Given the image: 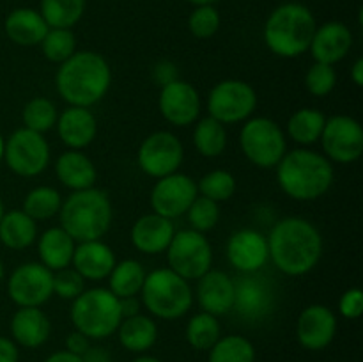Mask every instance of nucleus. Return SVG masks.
Listing matches in <instances>:
<instances>
[{
  "label": "nucleus",
  "instance_id": "nucleus-27",
  "mask_svg": "<svg viewBox=\"0 0 363 362\" xmlns=\"http://www.w3.org/2000/svg\"><path fill=\"white\" fill-rule=\"evenodd\" d=\"M55 170L60 183L74 192L92 188L96 181L94 163L77 149H71V151L60 155L57 160Z\"/></svg>",
  "mask_w": 363,
  "mask_h": 362
},
{
  "label": "nucleus",
  "instance_id": "nucleus-57",
  "mask_svg": "<svg viewBox=\"0 0 363 362\" xmlns=\"http://www.w3.org/2000/svg\"><path fill=\"white\" fill-rule=\"evenodd\" d=\"M2 279H4V265L2 261H0V283H2Z\"/></svg>",
  "mask_w": 363,
  "mask_h": 362
},
{
  "label": "nucleus",
  "instance_id": "nucleus-50",
  "mask_svg": "<svg viewBox=\"0 0 363 362\" xmlns=\"http://www.w3.org/2000/svg\"><path fill=\"white\" fill-rule=\"evenodd\" d=\"M119 304H121V312H123V318H130V316L138 314V302L135 297L119 298Z\"/></svg>",
  "mask_w": 363,
  "mask_h": 362
},
{
  "label": "nucleus",
  "instance_id": "nucleus-40",
  "mask_svg": "<svg viewBox=\"0 0 363 362\" xmlns=\"http://www.w3.org/2000/svg\"><path fill=\"white\" fill-rule=\"evenodd\" d=\"M197 190L204 197L211 199V201L220 202L227 201L234 195L236 192V180L230 172L227 170H213V172L206 174L201 181H199Z\"/></svg>",
  "mask_w": 363,
  "mask_h": 362
},
{
  "label": "nucleus",
  "instance_id": "nucleus-32",
  "mask_svg": "<svg viewBox=\"0 0 363 362\" xmlns=\"http://www.w3.org/2000/svg\"><path fill=\"white\" fill-rule=\"evenodd\" d=\"M87 0H41V16L50 28H71L82 20Z\"/></svg>",
  "mask_w": 363,
  "mask_h": 362
},
{
  "label": "nucleus",
  "instance_id": "nucleus-14",
  "mask_svg": "<svg viewBox=\"0 0 363 362\" xmlns=\"http://www.w3.org/2000/svg\"><path fill=\"white\" fill-rule=\"evenodd\" d=\"M323 149L339 163H351L363 153V128L350 116L330 117L321 133Z\"/></svg>",
  "mask_w": 363,
  "mask_h": 362
},
{
  "label": "nucleus",
  "instance_id": "nucleus-51",
  "mask_svg": "<svg viewBox=\"0 0 363 362\" xmlns=\"http://www.w3.org/2000/svg\"><path fill=\"white\" fill-rule=\"evenodd\" d=\"M45 362H82L80 355H74L71 351H55V353L50 355Z\"/></svg>",
  "mask_w": 363,
  "mask_h": 362
},
{
  "label": "nucleus",
  "instance_id": "nucleus-45",
  "mask_svg": "<svg viewBox=\"0 0 363 362\" xmlns=\"http://www.w3.org/2000/svg\"><path fill=\"white\" fill-rule=\"evenodd\" d=\"M340 314L347 319H357L360 318L363 312V293L358 287H353V290H347L346 293L340 297L339 302Z\"/></svg>",
  "mask_w": 363,
  "mask_h": 362
},
{
  "label": "nucleus",
  "instance_id": "nucleus-5",
  "mask_svg": "<svg viewBox=\"0 0 363 362\" xmlns=\"http://www.w3.org/2000/svg\"><path fill=\"white\" fill-rule=\"evenodd\" d=\"M60 224L73 240H99L112 224V204L108 195L98 188L77 190L60 206Z\"/></svg>",
  "mask_w": 363,
  "mask_h": 362
},
{
  "label": "nucleus",
  "instance_id": "nucleus-26",
  "mask_svg": "<svg viewBox=\"0 0 363 362\" xmlns=\"http://www.w3.org/2000/svg\"><path fill=\"white\" fill-rule=\"evenodd\" d=\"M4 28H6L7 38L16 45L34 46L41 45L50 27L39 11L30 9V7H18L7 14Z\"/></svg>",
  "mask_w": 363,
  "mask_h": 362
},
{
  "label": "nucleus",
  "instance_id": "nucleus-36",
  "mask_svg": "<svg viewBox=\"0 0 363 362\" xmlns=\"http://www.w3.org/2000/svg\"><path fill=\"white\" fill-rule=\"evenodd\" d=\"M209 362H255V348L247 337H220L209 350Z\"/></svg>",
  "mask_w": 363,
  "mask_h": 362
},
{
  "label": "nucleus",
  "instance_id": "nucleus-56",
  "mask_svg": "<svg viewBox=\"0 0 363 362\" xmlns=\"http://www.w3.org/2000/svg\"><path fill=\"white\" fill-rule=\"evenodd\" d=\"M2 216H4V202L2 199H0V220H2Z\"/></svg>",
  "mask_w": 363,
  "mask_h": 362
},
{
  "label": "nucleus",
  "instance_id": "nucleus-42",
  "mask_svg": "<svg viewBox=\"0 0 363 362\" xmlns=\"http://www.w3.org/2000/svg\"><path fill=\"white\" fill-rule=\"evenodd\" d=\"M188 28L199 39L213 38L220 28V13L215 6H197L188 18Z\"/></svg>",
  "mask_w": 363,
  "mask_h": 362
},
{
  "label": "nucleus",
  "instance_id": "nucleus-48",
  "mask_svg": "<svg viewBox=\"0 0 363 362\" xmlns=\"http://www.w3.org/2000/svg\"><path fill=\"white\" fill-rule=\"evenodd\" d=\"M18 348L7 337H0V362H18Z\"/></svg>",
  "mask_w": 363,
  "mask_h": 362
},
{
  "label": "nucleus",
  "instance_id": "nucleus-28",
  "mask_svg": "<svg viewBox=\"0 0 363 362\" xmlns=\"http://www.w3.org/2000/svg\"><path fill=\"white\" fill-rule=\"evenodd\" d=\"M39 258L41 265H45L48 270H62L67 268V265L73 259L74 252V240L62 229V227H52L39 238Z\"/></svg>",
  "mask_w": 363,
  "mask_h": 362
},
{
  "label": "nucleus",
  "instance_id": "nucleus-55",
  "mask_svg": "<svg viewBox=\"0 0 363 362\" xmlns=\"http://www.w3.org/2000/svg\"><path fill=\"white\" fill-rule=\"evenodd\" d=\"M2 156H4V141L2 137H0V160H2Z\"/></svg>",
  "mask_w": 363,
  "mask_h": 362
},
{
  "label": "nucleus",
  "instance_id": "nucleus-16",
  "mask_svg": "<svg viewBox=\"0 0 363 362\" xmlns=\"http://www.w3.org/2000/svg\"><path fill=\"white\" fill-rule=\"evenodd\" d=\"M160 112L174 126H188L201 112V98L194 85L174 80L160 92Z\"/></svg>",
  "mask_w": 363,
  "mask_h": 362
},
{
  "label": "nucleus",
  "instance_id": "nucleus-34",
  "mask_svg": "<svg viewBox=\"0 0 363 362\" xmlns=\"http://www.w3.org/2000/svg\"><path fill=\"white\" fill-rule=\"evenodd\" d=\"M194 142L197 151L202 156L208 158H215L225 151L227 146V131L222 123L213 119L211 116L204 117L201 123L195 126L194 131Z\"/></svg>",
  "mask_w": 363,
  "mask_h": 362
},
{
  "label": "nucleus",
  "instance_id": "nucleus-49",
  "mask_svg": "<svg viewBox=\"0 0 363 362\" xmlns=\"http://www.w3.org/2000/svg\"><path fill=\"white\" fill-rule=\"evenodd\" d=\"M82 362H113L112 355L108 350L101 346H91L84 355H82Z\"/></svg>",
  "mask_w": 363,
  "mask_h": 362
},
{
  "label": "nucleus",
  "instance_id": "nucleus-11",
  "mask_svg": "<svg viewBox=\"0 0 363 362\" xmlns=\"http://www.w3.org/2000/svg\"><path fill=\"white\" fill-rule=\"evenodd\" d=\"M257 105L254 87L243 80H223L215 85L208 99L209 116L222 124L240 123L250 117Z\"/></svg>",
  "mask_w": 363,
  "mask_h": 362
},
{
  "label": "nucleus",
  "instance_id": "nucleus-23",
  "mask_svg": "<svg viewBox=\"0 0 363 362\" xmlns=\"http://www.w3.org/2000/svg\"><path fill=\"white\" fill-rule=\"evenodd\" d=\"M71 263L84 279L101 280L106 279L116 266V256L103 241H80V245L74 247Z\"/></svg>",
  "mask_w": 363,
  "mask_h": 362
},
{
  "label": "nucleus",
  "instance_id": "nucleus-37",
  "mask_svg": "<svg viewBox=\"0 0 363 362\" xmlns=\"http://www.w3.org/2000/svg\"><path fill=\"white\" fill-rule=\"evenodd\" d=\"M60 194L52 187H38L27 194L23 201V212L32 220L52 219L57 212H60Z\"/></svg>",
  "mask_w": 363,
  "mask_h": 362
},
{
  "label": "nucleus",
  "instance_id": "nucleus-53",
  "mask_svg": "<svg viewBox=\"0 0 363 362\" xmlns=\"http://www.w3.org/2000/svg\"><path fill=\"white\" fill-rule=\"evenodd\" d=\"M188 2L194 4V6L197 7V6H215L218 0H188Z\"/></svg>",
  "mask_w": 363,
  "mask_h": 362
},
{
  "label": "nucleus",
  "instance_id": "nucleus-2",
  "mask_svg": "<svg viewBox=\"0 0 363 362\" xmlns=\"http://www.w3.org/2000/svg\"><path fill=\"white\" fill-rule=\"evenodd\" d=\"M112 80L105 57L94 52H74L64 60L57 73V91L71 106L98 103L106 94Z\"/></svg>",
  "mask_w": 363,
  "mask_h": 362
},
{
  "label": "nucleus",
  "instance_id": "nucleus-25",
  "mask_svg": "<svg viewBox=\"0 0 363 362\" xmlns=\"http://www.w3.org/2000/svg\"><path fill=\"white\" fill-rule=\"evenodd\" d=\"M11 334L23 348H38L48 341L52 323L39 307H20L11 322Z\"/></svg>",
  "mask_w": 363,
  "mask_h": 362
},
{
  "label": "nucleus",
  "instance_id": "nucleus-38",
  "mask_svg": "<svg viewBox=\"0 0 363 362\" xmlns=\"http://www.w3.org/2000/svg\"><path fill=\"white\" fill-rule=\"evenodd\" d=\"M41 46L46 59L62 64L77 52V39L71 28H48Z\"/></svg>",
  "mask_w": 363,
  "mask_h": 362
},
{
  "label": "nucleus",
  "instance_id": "nucleus-3",
  "mask_svg": "<svg viewBox=\"0 0 363 362\" xmlns=\"http://www.w3.org/2000/svg\"><path fill=\"white\" fill-rule=\"evenodd\" d=\"M279 185L296 201H314L333 183V167L323 155L308 149L286 153L279 162Z\"/></svg>",
  "mask_w": 363,
  "mask_h": 362
},
{
  "label": "nucleus",
  "instance_id": "nucleus-24",
  "mask_svg": "<svg viewBox=\"0 0 363 362\" xmlns=\"http://www.w3.org/2000/svg\"><path fill=\"white\" fill-rule=\"evenodd\" d=\"M57 128L62 142L71 149L87 148L98 131L94 114L84 106H69L64 110L62 116L57 119Z\"/></svg>",
  "mask_w": 363,
  "mask_h": 362
},
{
  "label": "nucleus",
  "instance_id": "nucleus-43",
  "mask_svg": "<svg viewBox=\"0 0 363 362\" xmlns=\"http://www.w3.org/2000/svg\"><path fill=\"white\" fill-rule=\"evenodd\" d=\"M337 82V75L333 66L330 64H323V62H315L312 64L311 70L307 71V77H305V85H307L308 92L314 96H323L330 94L335 87Z\"/></svg>",
  "mask_w": 363,
  "mask_h": 362
},
{
  "label": "nucleus",
  "instance_id": "nucleus-21",
  "mask_svg": "<svg viewBox=\"0 0 363 362\" xmlns=\"http://www.w3.org/2000/svg\"><path fill=\"white\" fill-rule=\"evenodd\" d=\"M197 297L204 312L227 314L234 307V280L220 270H209L199 279Z\"/></svg>",
  "mask_w": 363,
  "mask_h": 362
},
{
  "label": "nucleus",
  "instance_id": "nucleus-7",
  "mask_svg": "<svg viewBox=\"0 0 363 362\" xmlns=\"http://www.w3.org/2000/svg\"><path fill=\"white\" fill-rule=\"evenodd\" d=\"M140 291L147 311L162 319L181 318L194 302L188 280L170 268L152 270L145 275Z\"/></svg>",
  "mask_w": 363,
  "mask_h": 362
},
{
  "label": "nucleus",
  "instance_id": "nucleus-19",
  "mask_svg": "<svg viewBox=\"0 0 363 362\" xmlns=\"http://www.w3.org/2000/svg\"><path fill=\"white\" fill-rule=\"evenodd\" d=\"M273 291L261 277H240L234 283V307L245 319H261L272 311Z\"/></svg>",
  "mask_w": 363,
  "mask_h": 362
},
{
  "label": "nucleus",
  "instance_id": "nucleus-39",
  "mask_svg": "<svg viewBox=\"0 0 363 362\" xmlns=\"http://www.w3.org/2000/svg\"><path fill=\"white\" fill-rule=\"evenodd\" d=\"M25 128L38 133H45L57 123V110L50 99L34 98L23 109Z\"/></svg>",
  "mask_w": 363,
  "mask_h": 362
},
{
  "label": "nucleus",
  "instance_id": "nucleus-13",
  "mask_svg": "<svg viewBox=\"0 0 363 362\" xmlns=\"http://www.w3.org/2000/svg\"><path fill=\"white\" fill-rule=\"evenodd\" d=\"M183 144L170 131L151 133L138 149V165L152 177H165L176 172L183 162Z\"/></svg>",
  "mask_w": 363,
  "mask_h": 362
},
{
  "label": "nucleus",
  "instance_id": "nucleus-41",
  "mask_svg": "<svg viewBox=\"0 0 363 362\" xmlns=\"http://www.w3.org/2000/svg\"><path fill=\"white\" fill-rule=\"evenodd\" d=\"M188 219L194 226V231H199V233L211 231L218 224L220 219L218 202L211 201L204 195H201V197L197 195L190 208H188Z\"/></svg>",
  "mask_w": 363,
  "mask_h": 362
},
{
  "label": "nucleus",
  "instance_id": "nucleus-31",
  "mask_svg": "<svg viewBox=\"0 0 363 362\" xmlns=\"http://www.w3.org/2000/svg\"><path fill=\"white\" fill-rule=\"evenodd\" d=\"M110 291L117 298L135 297L142 290L145 280L144 266L135 259H124L116 263L113 270L110 272Z\"/></svg>",
  "mask_w": 363,
  "mask_h": 362
},
{
  "label": "nucleus",
  "instance_id": "nucleus-8",
  "mask_svg": "<svg viewBox=\"0 0 363 362\" xmlns=\"http://www.w3.org/2000/svg\"><path fill=\"white\" fill-rule=\"evenodd\" d=\"M240 144L245 156L257 167L279 165L286 155V137L279 124L266 117H255L243 126Z\"/></svg>",
  "mask_w": 363,
  "mask_h": 362
},
{
  "label": "nucleus",
  "instance_id": "nucleus-12",
  "mask_svg": "<svg viewBox=\"0 0 363 362\" xmlns=\"http://www.w3.org/2000/svg\"><path fill=\"white\" fill-rule=\"evenodd\" d=\"M7 293L20 307H39L53 293V273L41 263H25L9 277Z\"/></svg>",
  "mask_w": 363,
  "mask_h": 362
},
{
  "label": "nucleus",
  "instance_id": "nucleus-1",
  "mask_svg": "<svg viewBox=\"0 0 363 362\" xmlns=\"http://www.w3.org/2000/svg\"><path fill=\"white\" fill-rule=\"evenodd\" d=\"M269 258L286 275H305L321 259L323 240L308 220L289 216L273 227L268 238Z\"/></svg>",
  "mask_w": 363,
  "mask_h": 362
},
{
  "label": "nucleus",
  "instance_id": "nucleus-54",
  "mask_svg": "<svg viewBox=\"0 0 363 362\" xmlns=\"http://www.w3.org/2000/svg\"><path fill=\"white\" fill-rule=\"evenodd\" d=\"M133 362H162L160 358L151 357V355H142V357H137Z\"/></svg>",
  "mask_w": 363,
  "mask_h": 362
},
{
  "label": "nucleus",
  "instance_id": "nucleus-10",
  "mask_svg": "<svg viewBox=\"0 0 363 362\" xmlns=\"http://www.w3.org/2000/svg\"><path fill=\"white\" fill-rule=\"evenodd\" d=\"M4 158L18 176L32 177L46 169L50 160V148L43 133L28 128L16 130L4 144Z\"/></svg>",
  "mask_w": 363,
  "mask_h": 362
},
{
  "label": "nucleus",
  "instance_id": "nucleus-15",
  "mask_svg": "<svg viewBox=\"0 0 363 362\" xmlns=\"http://www.w3.org/2000/svg\"><path fill=\"white\" fill-rule=\"evenodd\" d=\"M197 197V185L186 174H170L160 177L151 192V206L155 213L165 219H176L188 212Z\"/></svg>",
  "mask_w": 363,
  "mask_h": 362
},
{
  "label": "nucleus",
  "instance_id": "nucleus-35",
  "mask_svg": "<svg viewBox=\"0 0 363 362\" xmlns=\"http://www.w3.org/2000/svg\"><path fill=\"white\" fill-rule=\"evenodd\" d=\"M186 339L191 348L201 351H208L215 346L220 339V323L216 316L209 312H199L188 322Z\"/></svg>",
  "mask_w": 363,
  "mask_h": 362
},
{
  "label": "nucleus",
  "instance_id": "nucleus-20",
  "mask_svg": "<svg viewBox=\"0 0 363 362\" xmlns=\"http://www.w3.org/2000/svg\"><path fill=\"white\" fill-rule=\"evenodd\" d=\"M353 46V34L342 21H328L315 28L311 43V52L315 62L330 64L342 60Z\"/></svg>",
  "mask_w": 363,
  "mask_h": 362
},
{
  "label": "nucleus",
  "instance_id": "nucleus-18",
  "mask_svg": "<svg viewBox=\"0 0 363 362\" xmlns=\"http://www.w3.org/2000/svg\"><path fill=\"white\" fill-rule=\"evenodd\" d=\"M227 258L240 272H257L269 258L268 240L254 229L238 231L227 243Z\"/></svg>",
  "mask_w": 363,
  "mask_h": 362
},
{
  "label": "nucleus",
  "instance_id": "nucleus-44",
  "mask_svg": "<svg viewBox=\"0 0 363 362\" xmlns=\"http://www.w3.org/2000/svg\"><path fill=\"white\" fill-rule=\"evenodd\" d=\"M53 293L66 300H74L84 293V277L74 268H62L53 273Z\"/></svg>",
  "mask_w": 363,
  "mask_h": 362
},
{
  "label": "nucleus",
  "instance_id": "nucleus-9",
  "mask_svg": "<svg viewBox=\"0 0 363 362\" xmlns=\"http://www.w3.org/2000/svg\"><path fill=\"white\" fill-rule=\"evenodd\" d=\"M169 265L172 272L186 280L201 279L211 270L213 251L208 238L199 231H179L174 233L172 241L167 247Z\"/></svg>",
  "mask_w": 363,
  "mask_h": 362
},
{
  "label": "nucleus",
  "instance_id": "nucleus-29",
  "mask_svg": "<svg viewBox=\"0 0 363 362\" xmlns=\"http://www.w3.org/2000/svg\"><path fill=\"white\" fill-rule=\"evenodd\" d=\"M119 341L126 350L140 353L149 350L158 339V327L151 318L142 314L123 318L119 325Z\"/></svg>",
  "mask_w": 363,
  "mask_h": 362
},
{
  "label": "nucleus",
  "instance_id": "nucleus-17",
  "mask_svg": "<svg viewBox=\"0 0 363 362\" xmlns=\"http://www.w3.org/2000/svg\"><path fill=\"white\" fill-rule=\"evenodd\" d=\"M298 341L312 351L325 350L337 334V318L326 305H308L298 318Z\"/></svg>",
  "mask_w": 363,
  "mask_h": 362
},
{
  "label": "nucleus",
  "instance_id": "nucleus-4",
  "mask_svg": "<svg viewBox=\"0 0 363 362\" xmlns=\"http://www.w3.org/2000/svg\"><path fill=\"white\" fill-rule=\"evenodd\" d=\"M318 28L315 18L307 6L286 2L277 7L264 23V43L279 57H298L311 48Z\"/></svg>",
  "mask_w": 363,
  "mask_h": 362
},
{
  "label": "nucleus",
  "instance_id": "nucleus-46",
  "mask_svg": "<svg viewBox=\"0 0 363 362\" xmlns=\"http://www.w3.org/2000/svg\"><path fill=\"white\" fill-rule=\"evenodd\" d=\"M91 348V339H89L85 334L78 332V330H74V332H71L69 336H67L66 339V350L71 351V353L74 355H84L85 351Z\"/></svg>",
  "mask_w": 363,
  "mask_h": 362
},
{
  "label": "nucleus",
  "instance_id": "nucleus-47",
  "mask_svg": "<svg viewBox=\"0 0 363 362\" xmlns=\"http://www.w3.org/2000/svg\"><path fill=\"white\" fill-rule=\"evenodd\" d=\"M155 77L163 87V85H167V84H170V82L177 80V78H176V66H174L172 62H169V60H163V62H160L158 66H156Z\"/></svg>",
  "mask_w": 363,
  "mask_h": 362
},
{
  "label": "nucleus",
  "instance_id": "nucleus-33",
  "mask_svg": "<svg viewBox=\"0 0 363 362\" xmlns=\"http://www.w3.org/2000/svg\"><path fill=\"white\" fill-rule=\"evenodd\" d=\"M326 117L315 109H301L291 116L287 131L298 144H314L321 138Z\"/></svg>",
  "mask_w": 363,
  "mask_h": 362
},
{
  "label": "nucleus",
  "instance_id": "nucleus-52",
  "mask_svg": "<svg viewBox=\"0 0 363 362\" xmlns=\"http://www.w3.org/2000/svg\"><path fill=\"white\" fill-rule=\"evenodd\" d=\"M351 77H353V82L362 87L363 85V59H358L357 62L353 64V70H351Z\"/></svg>",
  "mask_w": 363,
  "mask_h": 362
},
{
  "label": "nucleus",
  "instance_id": "nucleus-6",
  "mask_svg": "<svg viewBox=\"0 0 363 362\" xmlns=\"http://www.w3.org/2000/svg\"><path fill=\"white\" fill-rule=\"evenodd\" d=\"M71 322L78 332L89 339H105L119 329L123 322L119 298L110 290L94 287L74 298Z\"/></svg>",
  "mask_w": 363,
  "mask_h": 362
},
{
  "label": "nucleus",
  "instance_id": "nucleus-22",
  "mask_svg": "<svg viewBox=\"0 0 363 362\" xmlns=\"http://www.w3.org/2000/svg\"><path fill=\"white\" fill-rule=\"evenodd\" d=\"M174 224L170 219L151 213L144 215L131 227V241L144 254H160L167 251L174 238Z\"/></svg>",
  "mask_w": 363,
  "mask_h": 362
},
{
  "label": "nucleus",
  "instance_id": "nucleus-30",
  "mask_svg": "<svg viewBox=\"0 0 363 362\" xmlns=\"http://www.w3.org/2000/svg\"><path fill=\"white\" fill-rule=\"evenodd\" d=\"M35 234H38L35 220H32L27 213H4L2 220H0V241L7 248H13V251L27 248L28 245L34 243Z\"/></svg>",
  "mask_w": 363,
  "mask_h": 362
}]
</instances>
